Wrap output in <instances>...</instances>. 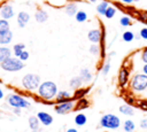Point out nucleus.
Here are the masks:
<instances>
[{
  "label": "nucleus",
  "mask_w": 147,
  "mask_h": 132,
  "mask_svg": "<svg viewBox=\"0 0 147 132\" xmlns=\"http://www.w3.org/2000/svg\"><path fill=\"white\" fill-rule=\"evenodd\" d=\"M115 14H116V8L109 6V7L107 8V10H106L105 16H106V18H113V17L115 16Z\"/></svg>",
  "instance_id": "obj_29"
},
{
  "label": "nucleus",
  "mask_w": 147,
  "mask_h": 132,
  "mask_svg": "<svg viewBox=\"0 0 147 132\" xmlns=\"http://www.w3.org/2000/svg\"><path fill=\"white\" fill-rule=\"evenodd\" d=\"M123 3H127V5H130V3H132L133 2V0H121Z\"/></svg>",
  "instance_id": "obj_39"
},
{
  "label": "nucleus",
  "mask_w": 147,
  "mask_h": 132,
  "mask_svg": "<svg viewBox=\"0 0 147 132\" xmlns=\"http://www.w3.org/2000/svg\"><path fill=\"white\" fill-rule=\"evenodd\" d=\"M86 122H87V118H86V116L84 114H77L75 116V123H76V125L83 126V125L86 124Z\"/></svg>",
  "instance_id": "obj_23"
},
{
  "label": "nucleus",
  "mask_w": 147,
  "mask_h": 132,
  "mask_svg": "<svg viewBox=\"0 0 147 132\" xmlns=\"http://www.w3.org/2000/svg\"><path fill=\"white\" fill-rule=\"evenodd\" d=\"M10 56H11V51L6 46H1L0 47V63H2L5 60H7Z\"/></svg>",
  "instance_id": "obj_18"
},
{
  "label": "nucleus",
  "mask_w": 147,
  "mask_h": 132,
  "mask_svg": "<svg viewBox=\"0 0 147 132\" xmlns=\"http://www.w3.org/2000/svg\"><path fill=\"white\" fill-rule=\"evenodd\" d=\"M140 127H141V129H147V118L141 119V122H140Z\"/></svg>",
  "instance_id": "obj_36"
},
{
  "label": "nucleus",
  "mask_w": 147,
  "mask_h": 132,
  "mask_svg": "<svg viewBox=\"0 0 147 132\" xmlns=\"http://www.w3.org/2000/svg\"><path fill=\"white\" fill-rule=\"evenodd\" d=\"M0 16L1 18H5V20H9L14 16V9L10 5H3L0 9Z\"/></svg>",
  "instance_id": "obj_9"
},
{
  "label": "nucleus",
  "mask_w": 147,
  "mask_h": 132,
  "mask_svg": "<svg viewBox=\"0 0 147 132\" xmlns=\"http://www.w3.org/2000/svg\"><path fill=\"white\" fill-rule=\"evenodd\" d=\"M6 100H7V103L13 108L22 109V108H30V106H31V103L26 99H24L23 96H21L18 94H15V93L9 94Z\"/></svg>",
  "instance_id": "obj_5"
},
{
  "label": "nucleus",
  "mask_w": 147,
  "mask_h": 132,
  "mask_svg": "<svg viewBox=\"0 0 147 132\" xmlns=\"http://www.w3.org/2000/svg\"><path fill=\"white\" fill-rule=\"evenodd\" d=\"M123 127H124V131H125V132H132V131H134L136 125H134L133 121H131V119H126V121L124 122Z\"/></svg>",
  "instance_id": "obj_27"
},
{
  "label": "nucleus",
  "mask_w": 147,
  "mask_h": 132,
  "mask_svg": "<svg viewBox=\"0 0 147 132\" xmlns=\"http://www.w3.org/2000/svg\"><path fill=\"white\" fill-rule=\"evenodd\" d=\"M75 18H76L77 22L83 23V22H85V21L87 20V14H86L84 10H78V11L76 13V15H75Z\"/></svg>",
  "instance_id": "obj_26"
},
{
  "label": "nucleus",
  "mask_w": 147,
  "mask_h": 132,
  "mask_svg": "<svg viewBox=\"0 0 147 132\" xmlns=\"http://www.w3.org/2000/svg\"><path fill=\"white\" fill-rule=\"evenodd\" d=\"M83 84H84V83H83V80H82V78H80L79 76L72 77V78L70 79V81H69V85H70L71 88H79Z\"/></svg>",
  "instance_id": "obj_20"
},
{
  "label": "nucleus",
  "mask_w": 147,
  "mask_h": 132,
  "mask_svg": "<svg viewBox=\"0 0 147 132\" xmlns=\"http://www.w3.org/2000/svg\"><path fill=\"white\" fill-rule=\"evenodd\" d=\"M11 39H13V32L10 30L5 32V33H1L0 34V45L6 46L11 41Z\"/></svg>",
  "instance_id": "obj_15"
},
{
  "label": "nucleus",
  "mask_w": 147,
  "mask_h": 132,
  "mask_svg": "<svg viewBox=\"0 0 147 132\" xmlns=\"http://www.w3.org/2000/svg\"><path fill=\"white\" fill-rule=\"evenodd\" d=\"M13 49H14V56L15 57H20V55L22 54V52L25 49V45L22 44V42L15 44L14 47H13Z\"/></svg>",
  "instance_id": "obj_22"
},
{
  "label": "nucleus",
  "mask_w": 147,
  "mask_h": 132,
  "mask_svg": "<svg viewBox=\"0 0 147 132\" xmlns=\"http://www.w3.org/2000/svg\"><path fill=\"white\" fill-rule=\"evenodd\" d=\"M13 111H14V114L20 115V112H21V108H14V109H13Z\"/></svg>",
  "instance_id": "obj_37"
},
{
  "label": "nucleus",
  "mask_w": 147,
  "mask_h": 132,
  "mask_svg": "<svg viewBox=\"0 0 147 132\" xmlns=\"http://www.w3.org/2000/svg\"><path fill=\"white\" fill-rule=\"evenodd\" d=\"M100 125L102 127H106V129H111V130H115L117 127H119L121 125V119L119 117H117L116 115H113V114H106L101 117L100 119Z\"/></svg>",
  "instance_id": "obj_6"
},
{
  "label": "nucleus",
  "mask_w": 147,
  "mask_h": 132,
  "mask_svg": "<svg viewBox=\"0 0 147 132\" xmlns=\"http://www.w3.org/2000/svg\"><path fill=\"white\" fill-rule=\"evenodd\" d=\"M37 117H38V119L40 121V123H41L42 125H45V126H48V125H51V124L53 123V117H52L49 114L45 112V111H39V112L37 114Z\"/></svg>",
  "instance_id": "obj_10"
},
{
  "label": "nucleus",
  "mask_w": 147,
  "mask_h": 132,
  "mask_svg": "<svg viewBox=\"0 0 147 132\" xmlns=\"http://www.w3.org/2000/svg\"><path fill=\"white\" fill-rule=\"evenodd\" d=\"M0 67L2 70L8 71V72H16L20 71L24 68V63L23 61H21L18 57H8L7 60H5L2 63H0Z\"/></svg>",
  "instance_id": "obj_3"
},
{
  "label": "nucleus",
  "mask_w": 147,
  "mask_h": 132,
  "mask_svg": "<svg viewBox=\"0 0 147 132\" xmlns=\"http://www.w3.org/2000/svg\"><path fill=\"white\" fill-rule=\"evenodd\" d=\"M102 32L99 30V29H93V30H90L88 33H87V38L93 44H99L102 39Z\"/></svg>",
  "instance_id": "obj_8"
},
{
  "label": "nucleus",
  "mask_w": 147,
  "mask_h": 132,
  "mask_svg": "<svg viewBox=\"0 0 147 132\" xmlns=\"http://www.w3.org/2000/svg\"><path fill=\"white\" fill-rule=\"evenodd\" d=\"M141 61L144 63H147V47L144 48L142 52H141Z\"/></svg>",
  "instance_id": "obj_34"
},
{
  "label": "nucleus",
  "mask_w": 147,
  "mask_h": 132,
  "mask_svg": "<svg viewBox=\"0 0 147 132\" xmlns=\"http://www.w3.org/2000/svg\"><path fill=\"white\" fill-rule=\"evenodd\" d=\"M129 81V70L126 68H121L118 71V83L121 86H125Z\"/></svg>",
  "instance_id": "obj_11"
},
{
  "label": "nucleus",
  "mask_w": 147,
  "mask_h": 132,
  "mask_svg": "<svg viewBox=\"0 0 147 132\" xmlns=\"http://www.w3.org/2000/svg\"><path fill=\"white\" fill-rule=\"evenodd\" d=\"M71 99V94L68 92V91H59L57 94H56V100L57 102H65V101H69Z\"/></svg>",
  "instance_id": "obj_16"
},
{
  "label": "nucleus",
  "mask_w": 147,
  "mask_h": 132,
  "mask_svg": "<svg viewBox=\"0 0 147 132\" xmlns=\"http://www.w3.org/2000/svg\"><path fill=\"white\" fill-rule=\"evenodd\" d=\"M79 77L82 78V80H83L84 84H88V83L92 80V73H91L90 70L86 69V68H83V69L80 70Z\"/></svg>",
  "instance_id": "obj_14"
},
{
  "label": "nucleus",
  "mask_w": 147,
  "mask_h": 132,
  "mask_svg": "<svg viewBox=\"0 0 147 132\" xmlns=\"http://www.w3.org/2000/svg\"><path fill=\"white\" fill-rule=\"evenodd\" d=\"M90 53H91L92 55H98V54L100 53V47H99V45H98V44H92V45L90 46Z\"/></svg>",
  "instance_id": "obj_31"
},
{
  "label": "nucleus",
  "mask_w": 147,
  "mask_h": 132,
  "mask_svg": "<svg viewBox=\"0 0 147 132\" xmlns=\"http://www.w3.org/2000/svg\"><path fill=\"white\" fill-rule=\"evenodd\" d=\"M9 30H10V25H9L8 20L0 18V34L7 32V31H9Z\"/></svg>",
  "instance_id": "obj_24"
},
{
  "label": "nucleus",
  "mask_w": 147,
  "mask_h": 132,
  "mask_svg": "<svg viewBox=\"0 0 147 132\" xmlns=\"http://www.w3.org/2000/svg\"><path fill=\"white\" fill-rule=\"evenodd\" d=\"M18 59H20L21 61H23V62H24V61H26V60L29 59V52H26V51L24 49V51L22 52V54L20 55V57H18Z\"/></svg>",
  "instance_id": "obj_33"
},
{
  "label": "nucleus",
  "mask_w": 147,
  "mask_h": 132,
  "mask_svg": "<svg viewBox=\"0 0 147 132\" xmlns=\"http://www.w3.org/2000/svg\"><path fill=\"white\" fill-rule=\"evenodd\" d=\"M65 132H78V131H77L76 129H72V127H71V129H68Z\"/></svg>",
  "instance_id": "obj_40"
},
{
  "label": "nucleus",
  "mask_w": 147,
  "mask_h": 132,
  "mask_svg": "<svg viewBox=\"0 0 147 132\" xmlns=\"http://www.w3.org/2000/svg\"><path fill=\"white\" fill-rule=\"evenodd\" d=\"M30 20V15L26 11H20L17 14V24L20 28H24Z\"/></svg>",
  "instance_id": "obj_12"
},
{
  "label": "nucleus",
  "mask_w": 147,
  "mask_h": 132,
  "mask_svg": "<svg viewBox=\"0 0 147 132\" xmlns=\"http://www.w3.org/2000/svg\"><path fill=\"white\" fill-rule=\"evenodd\" d=\"M119 111H121L122 114H124V115H127V116H132V115H134V110H133V108L130 107V106H127V104L121 106V107H119Z\"/></svg>",
  "instance_id": "obj_25"
},
{
  "label": "nucleus",
  "mask_w": 147,
  "mask_h": 132,
  "mask_svg": "<svg viewBox=\"0 0 147 132\" xmlns=\"http://www.w3.org/2000/svg\"><path fill=\"white\" fill-rule=\"evenodd\" d=\"M91 2H96V0H90Z\"/></svg>",
  "instance_id": "obj_42"
},
{
  "label": "nucleus",
  "mask_w": 147,
  "mask_h": 132,
  "mask_svg": "<svg viewBox=\"0 0 147 132\" xmlns=\"http://www.w3.org/2000/svg\"><path fill=\"white\" fill-rule=\"evenodd\" d=\"M22 86L26 90V91H36L38 90L40 83V76L37 73H26L25 76H23L22 78Z\"/></svg>",
  "instance_id": "obj_2"
},
{
  "label": "nucleus",
  "mask_w": 147,
  "mask_h": 132,
  "mask_svg": "<svg viewBox=\"0 0 147 132\" xmlns=\"http://www.w3.org/2000/svg\"><path fill=\"white\" fill-rule=\"evenodd\" d=\"M38 95L44 99V100H52L56 96L57 94V86L54 81L52 80H46L44 83H41L37 90Z\"/></svg>",
  "instance_id": "obj_1"
},
{
  "label": "nucleus",
  "mask_w": 147,
  "mask_h": 132,
  "mask_svg": "<svg viewBox=\"0 0 147 132\" xmlns=\"http://www.w3.org/2000/svg\"><path fill=\"white\" fill-rule=\"evenodd\" d=\"M133 1H136V2H137V1H140V0H133Z\"/></svg>",
  "instance_id": "obj_43"
},
{
  "label": "nucleus",
  "mask_w": 147,
  "mask_h": 132,
  "mask_svg": "<svg viewBox=\"0 0 147 132\" xmlns=\"http://www.w3.org/2000/svg\"><path fill=\"white\" fill-rule=\"evenodd\" d=\"M28 122H29V126H30V129L32 131L36 132V131L39 130V123H40V121L38 119L37 116H30L29 119H28Z\"/></svg>",
  "instance_id": "obj_17"
},
{
  "label": "nucleus",
  "mask_w": 147,
  "mask_h": 132,
  "mask_svg": "<svg viewBox=\"0 0 147 132\" xmlns=\"http://www.w3.org/2000/svg\"><path fill=\"white\" fill-rule=\"evenodd\" d=\"M108 7H109V2H108V1H106V0L101 1V2L96 6V11H98V14H100V15H105V14H106V10H107Z\"/></svg>",
  "instance_id": "obj_21"
},
{
  "label": "nucleus",
  "mask_w": 147,
  "mask_h": 132,
  "mask_svg": "<svg viewBox=\"0 0 147 132\" xmlns=\"http://www.w3.org/2000/svg\"><path fill=\"white\" fill-rule=\"evenodd\" d=\"M109 70H110V62L109 61H107L105 64H103V67H102V75L103 76H107L108 73H109Z\"/></svg>",
  "instance_id": "obj_32"
},
{
  "label": "nucleus",
  "mask_w": 147,
  "mask_h": 132,
  "mask_svg": "<svg viewBox=\"0 0 147 132\" xmlns=\"http://www.w3.org/2000/svg\"><path fill=\"white\" fill-rule=\"evenodd\" d=\"M74 108H75V101L69 100V101H65V102H59V104H56L54 107V110H55L56 114L64 115V114H68V112L72 111Z\"/></svg>",
  "instance_id": "obj_7"
},
{
  "label": "nucleus",
  "mask_w": 147,
  "mask_h": 132,
  "mask_svg": "<svg viewBox=\"0 0 147 132\" xmlns=\"http://www.w3.org/2000/svg\"><path fill=\"white\" fill-rule=\"evenodd\" d=\"M34 20L38 22V23H45L47 20H48V14L47 11L42 10V9H39L36 11L34 14Z\"/></svg>",
  "instance_id": "obj_13"
},
{
  "label": "nucleus",
  "mask_w": 147,
  "mask_h": 132,
  "mask_svg": "<svg viewBox=\"0 0 147 132\" xmlns=\"http://www.w3.org/2000/svg\"><path fill=\"white\" fill-rule=\"evenodd\" d=\"M131 18L129 16H122L121 20H119V24L122 26H130L131 25Z\"/></svg>",
  "instance_id": "obj_30"
},
{
  "label": "nucleus",
  "mask_w": 147,
  "mask_h": 132,
  "mask_svg": "<svg viewBox=\"0 0 147 132\" xmlns=\"http://www.w3.org/2000/svg\"><path fill=\"white\" fill-rule=\"evenodd\" d=\"M142 73L147 75V63H145V64H144V67H142Z\"/></svg>",
  "instance_id": "obj_38"
},
{
  "label": "nucleus",
  "mask_w": 147,
  "mask_h": 132,
  "mask_svg": "<svg viewBox=\"0 0 147 132\" xmlns=\"http://www.w3.org/2000/svg\"><path fill=\"white\" fill-rule=\"evenodd\" d=\"M122 39L126 42H131L134 39V33L132 31H124V33L122 34Z\"/></svg>",
  "instance_id": "obj_28"
},
{
  "label": "nucleus",
  "mask_w": 147,
  "mask_h": 132,
  "mask_svg": "<svg viewBox=\"0 0 147 132\" xmlns=\"http://www.w3.org/2000/svg\"><path fill=\"white\" fill-rule=\"evenodd\" d=\"M139 34H140V37H141L142 39H145V40H147V28H142V29L140 30V32H139Z\"/></svg>",
  "instance_id": "obj_35"
},
{
  "label": "nucleus",
  "mask_w": 147,
  "mask_h": 132,
  "mask_svg": "<svg viewBox=\"0 0 147 132\" xmlns=\"http://www.w3.org/2000/svg\"><path fill=\"white\" fill-rule=\"evenodd\" d=\"M2 98H3V92H2V90L0 88V100H1Z\"/></svg>",
  "instance_id": "obj_41"
},
{
  "label": "nucleus",
  "mask_w": 147,
  "mask_h": 132,
  "mask_svg": "<svg viewBox=\"0 0 147 132\" xmlns=\"http://www.w3.org/2000/svg\"><path fill=\"white\" fill-rule=\"evenodd\" d=\"M130 86L136 92H141L147 88V75L137 73L130 80Z\"/></svg>",
  "instance_id": "obj_4"
},
{
  "label": "nucleus",
  "mask_w": 147,
  "mask_h": 132,
  "mask_svg": "<svg viewBox=\"0 0 147 132\" xmlns=\"http://www.w3.org/2000/svg\"><path fill=\"white\" fill-rule=\"evenodd\" d=\"M64 10H65V14L69 15V16H75L76 13L78 11L77 10V5L75 2H69L67 3V6L64 7Z\"/></svg>",
  "instance_id": "obj_19"
}]
</instances>
